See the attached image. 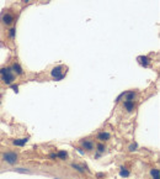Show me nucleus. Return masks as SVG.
Returning a JSON list of instances; mask_svg holds the SVG:
<instances>
[{
	"label": "nucleus",
	"mask_w": 160,
	"mask_h": 179,
	"mask_svg": "<svg viewBox=\"0 0 160 179\" xmlns=\"http://www.w3.org/2000/svg\"><path fill=\"white\" fill-rule=\"evenodd\" d=\"M0 77H1V80L4 84L6 85H10L13 84L16 79V75L13 73V70H11V67H4L0 69Z\"/></svg>",
	"instance_id": "f257e3e1"
},
{
	"label": "nucleus",
	"mask_w": 160,
	"mask_h": 179,
	"mask_svg": "<svg viewBox=\"0 0 160 179\" xmlns=\"http://www.w3.org/2000/svg\"><path fill=\"white\" fill-rule=\"evenodd\" d=\"M63 67L62 65H57V67H54L52 69V72H51V75L56 80H62L64 77H66V74L63 73Z\"/></svg>",
	"instance_id": "f03ea898"
},
{
	"label": "nucleus",
	"mask_w": 160,
	"mask_h": 179,
	"mask_svg": "<svg viewBox=\"0 0 160 179\" xmlns=\"http://www.w3.org/2000/svg\"><path fill=\"white\" fill-rule=\"evenodd\" d=\"M3 159H4V162H6L8 164H10V166H14V164L17 162V154H16V153H14V152H8V153H4Z\"/></svg>",
	"instance_id": "7ed1b4c3"
},
{
	"label": "nucleus",
	"mask_w": 160,
	"mask_h": 179,
	"mask_svg": "<svg viewBox=\"0 0 160 179\" xmlns=\"http://www.w3.org/2000/svg\"><path fill=\"white\" fill-rule=\"evenodd\" d=\"M14 21H15V16H14V14L9 13V11H6V13H5L3 15V17H1V22L4 23V25H6V26L13 25Z\"/></svg>",
	"instance_id": "20e7f679"
},
{
	"label": "nucleus",
	"mask_w": 160,
	"mask_h": 179,
	"mask_svg": "<svg viewBox=\"0 0 160 179\" xmlns=\"http://www.w3.org/2000/svg\"><path fill=\"white\" fill-rule=\"evenodd\" d=\"M11 70H13V73L15 75H22L23 74V69L21 68V65L19 63H14L11 65Z\"/></svg>",
	"instance_id": "39448f33"
},
{
	"label": "nucleus",
	"mask_w": 160,
	"mask_h": 179,
	"mask_svg": "<svg viewBox=\"0 0 160 179\" xmlns=\"http://www.w3.org/2000/svg\"><path fill=\"white\" fill-rule=\"evenodd\" d=\"M81 146L86 151H92L94 150V142L90 141V140H82L81 141Z\"/></svg>",
	"instance_id": "423d86ee"
},
{
	"label": "nucleus",
	"mask_w": 160,
	"mask_h": 179,
	"mask_svg": "<svg viewBox=\"0 0 160 179\" xmlns=\"http://www.w3.org/2000/svg\"><path fill=\"white\" fill-rule=\"evenodd\" d=\"M110 137H111V135L109 132H105V131H102V132H100L97 135V140H100L101 142H105V141H109Z\"/></svg>",
	"instance_id": "0eeeda50"
},
{
	"label": "nucleus",
	"mask_w": 160,
	"mask_h": 179,
	"mask_svg": "<svg viewBox=\"0 0 160 179\" xmlns=\"http://www.w3.org/2000/svg\"><path fill=\"white\" fill-rule=\"evenodd\" d=\"M138 62L142 65H144V67H148V65L150 64V59L148 57H145V56H140V57H138Z\"/></svg>",
	"instance_id": "6e6552de"
},
{
	"label": "nucleus",
	"mask_w": 160,
	"mask_h": 179,
	"mask_svg": "<svg viewBox=\"0 0 160 179\" xmlns=\"http://www.w3.org/2000/svg\"><path fill=\"white\" fill-rule=\"evenodd\" d=\"M124 109H126L128 112H131V111H133V109H134V103L133 101H124Z\"/></svg>",
	"instance_id": "1a4fd4ad"
},
{
	"label": "nucleus",
	"mask_w": 160,
	"mask_h": 179,
	"mask_svg": "<svg viewBox=\"0 0 160 179\" xmlns=\"http://www.w3.org/2000/svg\"><path fill=\"white\" fill-rule=\"evenodd\" d=\"M27 142H28V139H27V137H25V139L15 140V141H14V145H15V146H25Z\"/></svg>",
	"instance_id": "9d476101"
},
{
	"label": "nucleus",
	"mask_w": 160,
	"mask_h": 179,
	"mask_svg": "<svg viewBox=\"0 0 160 179\" xmlns=\"http://www.w3.org/2000/svg\"><path fill=\"white\" fill-rule=\"evenodd\" d=\"M124 97H126V100L127 101H133L134 98H135V93L134 92H126Z\"/></svg>",
	"instance_id": "9b49d317"
},
{
	"label": "nucleus",
	"mask_w": 160,
	"mask_h": 179,
	"mask_svg": "<svg viewBox=\"0 0 160 179\" xmlns=\"http://www.w3.org/2000/svg\"><path fill=\"white\" fill-rule=\"evenodd\" d=\"M57 157H59L61 159H66V158L68 157V153H67L66 151H59V152L57 153Z\"/></svg>",
	"instance_id": "f8f14e48"
},
{
	"label": "nucleus",
	"mask_w": 160,
	"mask_h": 179,
	"mask_svg": "<svg viewBox=\"0 0 160 179\" xmlns=\"http://www.w3.org/2000/svg\"><path fill=\"white\" fill-rule=\"evenodd\" d=\"M8 33H9V37H10L11 40H14V38H15V33H16V28H15V27H11V28L9 30Z\"/></svg>",
	"instance_id": "ddd939ff"
},
{
	"label": "nucleus",
	"mask_w": 160,
	"mask_h": 179,
	"mask_svg": "<svg viewBox=\"0 0 160 179\" xmlns=\"http://www.w3.org/2000/svg\"><path fill=\"white\" fill-rule=\"evenodd\" d=\"M120 175L121 177H129V172L126 169V168H121V170H120Z\"/></svg>",
	"instance_id": "4468645a"
},
{
	"label": "nucleus",
	"mask_w": 160,
	"mask_h": 179,
	"mask_svg": "<svg viewBox=\"0 0 160 179\" xmlns=\"http://www.w3.org/2000/svg\"><path fill=\"white\" fill-rule=\"evenodd\" d=\"M72 167H73L74 169L78 170V172H80V173L84 172V167H81V166H79V164H75V163H73V164H72Z\"/></svg>",
	"instance_id": "2eb2a0df"
},
{
	"label": "nucleus",
	"mask_w": 160,
	"mask_h": 179,
	"mask_svg": "<svg viewBox=\"0 0 160 179\" xmlns=\"http://www.w3.org/2000/svg\"><path fill=\"white\" fill-rule=\"evenodd\" d=\"M150 174H152V177H153V178L159 177V169H158V168H154V169H152V170H150Z\"/></svg>",
	"instance_id": "dca6fc26"
},
{
	"label": "nucleus",
	"mask_w": 160,
	"mask_h": 179,
	"mask_svg": "<svg viewBox=\"0 0 160 179\" xmlns=\"http://www.w3.org/2000/svg\"><path fill=\"white\" fill-rule=\"evenodd\" d=\"M96 147H97V151H99L100 153H102V152H105V150H106V148H105V146L102 145V143H99V145H97Z\"/></svg>",
	"instance_id": "f3484780"
},
{
	"label": "nucleus",
	"mask_w": 160,
	"mask_h": 179,
	"mask_svg": "<svg viewBox=\"0 0 160 179\" xmlns=\"http://www.w3.org/2000/svg\"><path fill=\"white\" fill-rule=\"evenodd\" d=\"M137 143H132V145H129V147H128V150L129 151H131V152H133V151H135V150H137Z\"/></svg>",
	"instance_id": "a211bd4d"
},
{
	"label": "nucleus",
	"mask_w": 160,
	"mask_h": 179,
	"mask_svg": "<svg viewBox=\"0 0 160 179\" xmlns=\"http://www.w3.org/2000/svg\"><path fill=\"white\" fill-rule=\"evenodd\" d=\"M16 172H19V173H30V170L26 169V168H16Z\"/></svg>",
	"instance_id": "6ab92c4d"
},
{
	"label": "nucleus",
	"mask_w": 160,
	"mask_h": 179,
	"mask_svg": "<svg viewBox=\"0 0 160 179\" xmlns=\"http://www.w3.org/2000/svg\"><path fill=\"white\" fill-rule=\"evenodd\" d=\"M49 158H57V153H51L49 154Z\"/></svg>",
	"instance_id": "aec40b11"
},
{
	"label": "nucleus",
	"mask_w": 160,
	"mask_h": 179,
	"mask_svg": "<svg viewBox=\"0 0 160 179\" xmlns=\"http://www.w3.org/2000/svg\"><path fill=\"white\" fill-rule=\"evenodd\" d=\"M76 150H78V152H79V153H81V154H82V153H84V151H82V150H81V148H76Z\"/></svg>",
	"instance_id": "412c9836"
},
{
	"label": "nucleus",
	"mask_w": 160,
	"mask_h": 179,
	"mask_svg": "<svg viewBox=\"0 0 160 179\" xmlns=\"http://www.w3.org/2000/svg\"><path fill=\"white\" fill-rule=\"evenodd\" d=\"M105 174H102V173H99V174H97V178H102Z\"/></svg>",
	"instance_id": "4be33fe9"
},
{
	"label": "nucleus",
	"mask_w": 160,
	"mask_h": 179,
	"mask_svg": "<svg viewBox=\"0 0 160 179\" xmlns=\"http://www.w3.org/2000/svg\"><path fill=\"white\" fill-rule=\"evenodd\" d=\"M13 89H14V90H15V92H16V93H17V89H19V88H17V85H16V87H15V85H14V87H13Z\"/></svg>",
	"instance_id": "5701e85b"
},
{
	"label": "nucleus",
	"mask_w": 160,
	"mask_h": 179,
	"mask_svg": "<svg viewBox=\"0 0 160 179\" xmlns=\"http://www.w3.org/2000/svg\"><path fill=\"white\" fill-rule=\"evenodd\" d=\"M28 1H30V0H22V3H23V4H27Z\"/></svg>",
	"instance_id": "b1692460"
},
{
	"label": "nucleus",
	"mask_w": 160,
	"mask_h": 179,
	"mask_svg": "<svg viewBox=\"0 0 160 179\" xmlns=\"http://www.w3.org/2000/svg\"><path fill=\"white\" fill-rule=\"evenodd\" d=\"M154 179H159V177H155V178H154Z\"/></svg>",
	"instance_id": "393cba45"
},
{
	"label": "nucleus",
	"mask_w": 160,
	"mask_h": 179,
	"mask_svg": "<svg viewBox=\"0 0 160 179\" xmlns=\"http://www.w3.org/2000/svg\"><path fill=\"white\" fill-rule=\"evenodd\" d=\"M0 98H1V97H0Z\"/></svg>",
	"instance_id": "a878e982"
}]
</instances>
